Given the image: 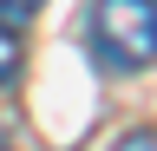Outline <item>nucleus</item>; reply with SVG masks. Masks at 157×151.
Wrapping results in <instances>:
<instances>
[{"label":"nucleus","instance_id":"1","mask_svg":"<svg viewBox=\"0 0 157 151\" xmlns=\"http://www.w3.org/2000/svg\"><path fill=\"white\" fill-rule=\"evenodd\" d=\"M85 46L111 72H144L157 66V0H92Z\"/></svg>","mask_w":157,"mask_h":151},{"label":"nucleus","instance_id":"2","mask_svg":"<svg viewBox=\"0 0 157 151\" xmlns=\"http://www.w3.org/2000/svg\"><path fill=\"white\" fill-rule=\"evenodd\" d=\"M20 59H26V53H20V33H13V26H0V85H13Z\"/></svg>","mask_w":157,"mask_h":151},{"label":"nucleus","instance_id":"5","mask_svg":"<svg viewBox=\"0 0 157 151\" xmlns=\"http://www.w3.org/2000/svg\"><path fill=\"white\" fill-rule=\"evenodd\" d=\"M0 151H7V138H0Z\"/></svg>","mask_w":157,"mask_h":151},{"label":"nucleus","instance_id":"3","mask_svg":"<svg viewBox=\"0 0 157 151\" xmlns=\"http://www.w3.org/2000/svg\"><path fill=\"white\" fill-rule=\"evenodd\" d=\"M39 7H46V0H0V26H26Z\"/></svg>","mask_w":157,"mask_h":151},{"label":"nucleus","instance_id":"4","mask_svg":"<svg viewBox=\"0 0 157 151\" xmlns=\"http://www.w3.org/2000/svg\"><path fill=\"white\" fill-rule=\"evenodd\" d=\"M111 151H157V138H151V131H131V138H118Z\"/></svg>","mask_w":157,"mask_h":151}]
</instances>
